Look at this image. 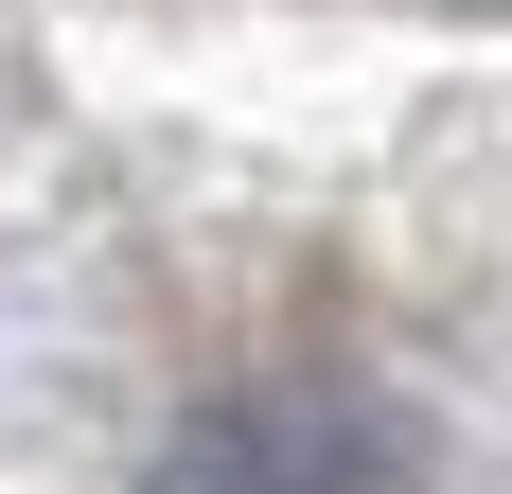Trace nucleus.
Segmentation results:
<instances>
[{
    "mask_svg": "<svg viewBox=\"0 0 512 494\" xmlns=\"http://www.w3.org/2000/svg\"><path fill=\"white\" fill-rule=\"evenodd\" d=\"M159 494H407V424L371 389H336V371H283V389L212 406L159 459Z\"/></svg>",
    "mask_w": 512,
    "mask_h": 494,
    "instance_id": "nucleus-1",
    "label": "nucleus"
}]
</instances>
